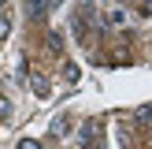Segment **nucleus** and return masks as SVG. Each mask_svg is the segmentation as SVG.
Returning a JSON list of instances; mask_svg holds the SVG:
<instances>
[{
	"label": "nucleus",
	"instance_id": "f257e3e1",
	"mask_svg": "<svg viewBox=\"0 0 152 149\" xmlns=\"http://www.w3.org/2000/svg\"><path fill=\"white\" fill-rule=\"evenodd\" d=\"M100 138H104L100 119H86V123H82V131H78V142H82L86 149H96V145H100Z\"/></svg>",
	"mask_w": 152,
	"mask_h": 149
},
{
	"label": "nucleus",
	"instance_id": "f03ea898",
	"mask_svg": "<svg viewBox=\"0 0 152 149\" xmlns=\"http://www.w3.org/2000/svg\"><path fill=\"white\" fill-rule=\"evenodd\" d=\"M30 89H34L37 97H48V93H52V82L45 78L41 71H34V74H30Z\"/></svg>",
	"mask_w": 152,
	"mask_h": 149
},
{
	"label": "nucleus",
	"instance_id": "7ed1b4c3",
	"mask_svg": "<svg viewBox=\"0 0 152 149\" xmlns=\"http://www.w3.org/2000/svg\"><path fill=\"white\" fill-rule=\"evenodd\" d=\"M45 45H48V52H52V56H63V34H59V30H48Z\"/></svg>",
	"mask_w": 152,
	"mask_h": 149
},
{
	"label": "nucleus",
	"instance_id": "20e7f679",
	"mask_svg": "<svg viewBox=\"0 0 152 149\" xmlns=\"http://www.w3.org/2000/svg\"><path fill=\"white\" fill-rule=\"evenodd\" d=\"M26 15L30 19H45L48 15V0H26Z\"/></svg>",
	"mask_w": 152,
	"mask_h": 149
},
{
	"label": "nucleus",
	"instance_id": "39448f33",
	"mask_svg": "<svg viewBox=\"0 0 152 149\" xmlns=\"http://www.w3.org/2000/svg\"><path fill=\"white\" fill-rule=\"evenodd\" d=\"M130 22V15L123 11V7H115V11H108V19H104V26H111V30H119V26H126Z\"/></svg>",
	"mask_w": 152,
	"mask_h": 149
},
{
	"label": "nucleus",
	"instance_id": "423d86ee",
	"mask_svg": "<svg viewBox=\"0 0 152 149\" xmlns=\"http://www.w3.org/2000/svg\"><path fill=\"white\" fill-rule=\"evenodd\" d=\"M11 116H15V104L7 101V97H0V123H7Z\"/></svg>",
	"mask_w": 152,
	"mask_h": 149
},
{
	"label": "nucleus",
	"instance_id": "0eeeda50",
	"mask_svg": "<svg viewBox=\"0 0 152 149\" xmlns=\"http://www.w3.org/2000/svg\"><path fill=\"white\" fill-rule=\"evenodd\" d=\"M67 131H71V119H67V116H59L56 123H52V134H56V138H63Z\"/></svg>",
	"mask_w": 152,
	"mask_h": 149
},
{
	"label": "nucleus",
	"instance_id": "6e6552de",
	"mask_svg": "<svg viewBox=\"0 0 152 149\" xmlns=\"http://www.w3.org/2000/svg\"><path fill=\"white\" fill-rule=\"evenodd\" d=\"M7 34H11V15L0 11V41H7Z\"/></svg>",
	"mask_w": 152,
	"mask_h": 149
},
{
	"label": "nucleus",
	"instance_id": "1a4fd4ad",
	"mask_svg": "<svg viewBox=\"0 0 152 149\" xmlns=\"http://www.w3.org/2000/svg\"><path fill=\"white\" fill-rule=\"evenodd\" d=\"M63 82H78V63H63Z\"/></svg>",
	"mask_w": 152,
	"mask_h": 149
},
{
	"label": "nucleus",
	"instance_id": "9d476101",
	"mask_svg": "<svg viewBox=\"0 0 152 149\" xmlns=\"http://www.w3.org/2000/svg\"><path fill=\"white\" fill-rule=\"evenodd\" d=\"M134 119H137V123H152V108H148V104H141V108L134 112Z\"/></svg>",
	"mask_w": 152,
	"mask_h": 149
},
{
	"label": "nucleus",
	"instance_id": "9b49d317",
	"mask_svg": "<svg viewBox=\"0 0 152 149\" xmlns=\"http://www.w3.org/2000/svg\"><path fill=\"white\" fill-rule=\"evenodd\" d=\"M19 149H41V142H34V138H22V142H19Z\"/></svg>",
	"mask_w": 152,
	"mask_h": 149
},
{
	"label": "nucleus",
	"instance_id": "f8f14e48",
	"mask_svg": "<svg viewBox=\"0 0 152 149\" xmlns=\"http://www.w3.org/2000/svg\"><path fill=\"white\" fill-rule=\"evenodd\" d=\"M141 11H145V15H152V0H145V4H141Z\"/></svg>",
	"mask_w": 152,
	"mask_h": 149
},
{
	"label": "nucleus",
	"instance_id": "ddd939ff",
	"mask_svg": "<svg viewBox=\"0 0 152 149\" xmlns=\"http://www.w3.org/2000/svg\"><path fill=\"white\" fill-rule=\"evenodd\" d=\"M59 4H63V0H48V11H52V7H59Z\"/></svg>",
	"mask_w": 152,
	"mask_h": 149
},
{
	"label": "nucleus",
	"instance_id": "4468645a",
	"mask_svg": "<svg viewBox=\"0 0 152 149\" xmlns=\"http://www.w3.org/2000/svg\"><path fill=\"white\" fill-rule=\"evenodd\" d=\"M4 4H7V0H0V11H4Z\"/></svg>",
	"mask_w": 152,
	"mask_h": 149
},
{
	"label": "nucleus",
	"instance_id": "2eb2a0df",
	"mask_svg": "<svg viewBox=\"0 0 152 149\" xmlns=\"http://www.w3.org/2000/svg\"><path fill=\"white\" fill-rule=\"evenodd\" d=\"M130 4H134V0H130Z\"/></svg>",
	"mask_w": 152,
	"mask_h": 149
}]
</instances>
